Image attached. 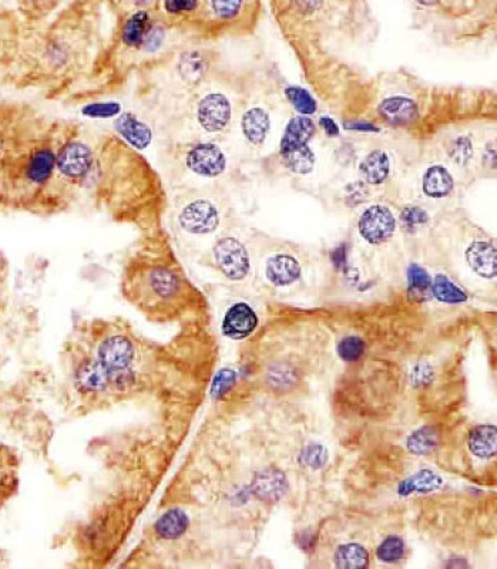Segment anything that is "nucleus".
Wrapping results in <instances>:
<instances>
[{
    "label": "nucleus",
    "mask_w": 497,
    "mask_h": 569,
    "mask_svg": "<svg viewBox=\"0 0 497 569\" xmlns=\"http://www.w3.org/2000/svg\"><path fill=\"white\" fill-rule=\"evenodd\" d=\"M81 205L141 232L162 227L167 198L160 175L141 151L113 131L78 121L60 148L35 217H56Z\"/></svg>",
    "instance_id": "1"
},
{
    "label": "nucleus",
    "mask_w": 497,
    "mask_h": 569,
    "mask_svg": "<svg viewBox=\"0 0 497 569\" xmlns=\"http://www.w3.org/2000/svg\"><path fill=\"white\" fill-rule=\"evenodd\" d=\"M103 0H72L42 23L0 7V83L64 98L90 76L105 45Z\"/></svg>",
    "instance_id": "2"
},
{
    "label": "nucleus",
    "mask_w": 497,
    "mask_h": 569,
    "mask_svg": "<svg viewBox=\"0 0 497 569\" xmlns=\"http://www.w3.org/2000/svg\"><path fill=\"white\" fill-rule=\"evenodd\" d=\"M177 32L156 9L114 19L88 80L62 105L79 107L123 95L137 74L170 53Z\"/></svg>",
    "instance_id": "3"
},
{
    "label": "nucleus",
    "mask_w": 497,
    "mask_h": 569,
    "mask_svg": "<svg viewBox=\"0 0 497 569\" xmlns=\"http://www.w3.org/2000/svg\"><path fill=\"white\" fill-rule=\"evenodd\" d=\"M76 124L46 114L32 130L0 175V211L35 215L55 174L60 148Z\"/></svg>",
    "instance_id": "4"
},
{
    "label": "nucleus",
    "mask_w": 497,
    "mask_h": 569,
    "mask_svg": "<svg viewBox=\"0 0 497 569\" xmlns=\"http://www.w3.org/2000/svg\"><path fill=\"white\" fill-rule=\"evenodd\" d=\"M261 0H200L197 30L204 33L247 32L256 25Z\"/></svg>",
    "instance_id": "5"
},
{
    "label": "nucleus",
    "mask_w": 497,
    "mask_h": 569,
    "mask_svg": "<svg viewBox=\"0 0 497 569\" xmlns=\"http://www.w3.org/2000/svg\"><path fill=\"white\" fill-rule=\"evenodd\" d=\"M46 114L32 103L0 100V175Z\"/></svg>",
    "instance_id": "6"
},
{
    "label": "nucleus",
    "mask_w": 497,
    "mask_h": 569,
    "mask_svg": "<svg viewBox=\"0 0 497 569\" xmlns=\"http://www.w3.org/2000/svg\"><path fill=\"white\" fill-rule=\"evenodd\" d=\"M316 133V126L305 115L288 122L281 140L280 155L285 167L297 174H308L314 168L316 157L308 147V141Z\"/></svg>",
    "instance_id": "7"
},
{
    "label": "nucleus",
    "mask_w": 497,
    "mask_h": 569,
    "mask_svg": "<svg viewBox=\"0 0 497 569\" xmlns=\"http://www.w3.org/2000/svg\"><path fill=\"white\" fill-rule=\"evenodd\" d=\"M139 107L124 109L123 105H117L116 113L113 114L112 131L120 138H123L127 144L136 150H147L155 140V129L151 124L153 113L146 109L141 103L137 102Z\"/></svg>",
    "instance_id": "8"
},
{
    "label": "nucleus",
    "mask_w": 497,
    "mask_h": 569,
    "mask_svg": "<svg viewBox=\"0 0 497 569\" xmlns=\"http://www.w3.org/2000/svg\"><path fill=\"white\" fill-rule=\"evenodd\" d=\"M175 224L187 235H211L220 227L221 213L210 198L190 199L175 211Z\"/></svg>",
    "instance_id": "9"
},
{
    "label": "nucleus",
    "mask_w": 497,
    "mask_h": 569,
    "mask_svg": "<svg viewBox=\"0 0 497 569\" xmlns=\"http://www.w3.org/2000/svg\"><path fill=\"white\" fill-rule=\"evenodd\" d=\"M196 120L204 133H224L232 120V100L221 91L206 93L197 103Z\"/></svg>",
    "instance_id": "10"
},
{
    "label": "nucleus",
    "mask_w": 497,
    "mask_h": 569,
    "mask_svg": "<svg viewBox=\"0 0 497 569\" xmlns=\"http://www.w3.org/2000/svg\"><path fill=\"white\" fill-rule=\"evenodd\" d=\"M215 266L225 278L232 280H246L249 272V254L246 245L235 237H223L213 248Z\"/></svg>",
    "instance_id": "11"
},
{
    "label": "nucleus",
    "mask_w": 497,
    "mask_h": 569,
    "mask_svg": "<svg viewBox=\"0 0 497 569\" xmlns=\"http://www.w3.org/2000/svg\"><path fill=\"white\" fill-rule=\"evenodd\" d=\"M187 170L203 179H218L227 172L228 158L213 141L196 143L184 154Z\"/></svg>",
    "instance_id": "12"
},
{
    "label": "nucleus",
    "mask_w": 497,
    "mask_h": 569,
    "mask_svg": "<svg viewBox=\"0 0 497 569\" xmlns=\"http://www.w3.org/2000/svg\"><path fill=\"white\" fill-rule=\"evenodd\" d=\"M395 217L386 206H371L359 220V232L371 244L388 241L395 232Z\"/></svg>",
    "instance_id": "13"
},
{
    "label": "nucleus",
    "mask_w": 497,
    "mask_h": 569,
    "mask_svg": "<svg viewBox=\"0 0 497 569\" xmlns=\"http://www.w3.org/2000/svg\"><path fill=\"white\" fill-rule=\"evenodd\" d=\"M156 11L177 30L194 29L200 18V0H162Z\"/></svg>",
    "instance_id": "14"
},
{
    "label": "nucleus",
    "mask_w": 497,
    "mask_h": 569,
    "mask_svg": "<svg viewBox=\"0 0 497 569\" xmlns=\"http://www.w3.org/2000/svg\"><path fill=\"white\" fill-rule=\"evenodd\" d=\"M258 325V318L252 307L244 302L232 305L223 321V333L230 339H246Z\"/></svg>",
    "instance_id": "15"
},
{
    "label": "nucleus",
    "mask_w": 497,
    "mask_h": 569,
    "mask_svg": "<svg viewBox=\"0 0 497 569\" xmlns=\"http://www.w3.org/2000/svg\"><path fill=\"white\" fill-rule=\"evenodd\" d=\"M251 489L257 498L263 499L266 503H274L287 491V477L277 468H265L263 472L257 473L252 480Z\"/></svg>",
    "instance_id": "16"
},
{
    "label": "nucleus",
    "mask_w": 497,
    "mask_h": 569,
    "mask_svg": "<svg viewBox=\"0 0 497 569\" xmlns=\"http://www.w3.org/2000/svg\"><path fill=\"white\" fill-rule=\"evenodd\" d=\"M67 0H12V9L29 23H42L49 21Z\"/></svg>",
    "instance_id": "17"
},
{
    "label": "nucleus",
    "mask_w": 497,
    "mask_h": 569,
    "mask_svg": "<svg viewBox=\"0 0 497 569\" xmlns=\"http://www.w3.org/2000/svg\"><path fill=\"white\" fill-rule=\"evenodd\" d=\"M270 129V115L261 107H252L242 114V136L254 147H261L265 143Z\"/></svg>",
    "instance_id": "18"
},
{
    "label": "nucleus",
    "mask_w": 497,
    "mask_h": 569,
    "mask_svg": "<svg viewBox=\"0 0 497 569\" xmlns=\"http://www.w3.org/2000/svg\"><path fill=\"white\" fill-rule=\"evenodd\" d=\"M466 259L470 268L487 280L494 278L497 273L496 248L489 242L476 241L466 251Z\"/></svg>",
    "instance_id": "19"
},
{
    "label": "nucleus",
    "mask_w": 497,
    "mask_h": 569,
    "mask_svg": "<svg viewBox=\"0 0 497 569\" xmlns=\"http://www.w3.org/2000/svg\"><path fill=\"white\" fill-rule=\"evenodd\" d=\"M379 114L382 119L388 121L393 126H407L417 121V105L407 97H392L386 98L385 102H382L379 105Z\"/></svg>",
    "instance_id": "20"
},
{
    "label": "nucleus",
    "mask_w": 497,
    "mask_h": 569,
    "mask_svg": "<svg viewBox=\"0 0 497 569\" xmlns=\"http://www.w3.org/2000/svg\"><path fill=\"white\" fill-rule=\"evenodd\" d=\"M266 280L275 287H287L301 275V266L290 255L271 256L265 265Z\"/></svg>",
    "instance_id": "21"
},
{
    "label": "nucleus",
    "mask_w": 497,
    "mask_h": 569,
    "mask_svg": "<svg viewBox=\"0 0 497 569\" xmlns=\"http://www.w3.org/2000/svg\"><path fill=\"white\" fill-rule=\"evenodd\" d=\"M190 520L181 510H170L156 521L155 531L160 540H179L189 530Z\"/></svg>",
    "instance_id": "22"
},
{
    "label": "nucleus",
    "mask_w": 497,
    "mask_h": 569,
    "mask_svg": "<svg viewBox=\"0 0 497 569\" xmlns=\"http://www.w3.org/2000/svg\"><path fill=\"white\" fill-rule=\"evenodd\" d=\"M469 448L473 455L479 458H492L496 456L497 430L496 426H477L470 431Z\"/></svg>",
    "instance_id": "23"
},
{
    "label": "nucleus",
    "mask_w": 497,
    "mask_h": 569,
    "mask_svg": "<svg viewBox=\"0 0 497 569\" xmlns=\"http://www.w3.org/2000/svg\"><path fill=\"white\" fill-rule=\"evenodd\" d=\"M453 189L452 175L442 165L429 167L424 175V191L432 198H443Z\"/></svg>",
    "instance_id": "24"
},
{
    "label": "nucleus",
    "mask_w": 497,
    "mask_h": 569,
    "mask_svg": "<svg viewBox=\"0 0 497 569\" xmlns=\"http://www.w3.org/2000/svg\"><path fill=\"white\" fill-rule=\"evenodd\" d=\"M361 172L369 184L378 186V184L385 182L389 172H391V161H389L388 154L379 150L372 151L368 157L362 161Z\"/></svg>",
    "instance_id": "25"
},
{
    "label": "nucleus",
    "mask_w": 497,
    "mask_h": 569,
    "mask_svg": "<svg viewBox=\"0 0 497 569\" xmlns=\"http://www.w3.org/2000/svg\"><path fill=\"white\" fill-rule=\"evenodd\" d=\"M442 479L429 470H420L409 479L403 480L398 489L400 496L407 497L412 493H432L442 486Z\"/></svg>",
    "instance_id": "26"
},
{
    "label": "nucleus",
    "mask_w": 497,
    "mask_h": 569,
    "mask_svg": "<svg viewBox=\"0 0 497 569\" xmlns=\"http://www.w3.org/2000/svg\"><path fill=\"white\" fill-rule=\"evenodd\" d=\"M335 564L341 569L366 568L369 565V554L361 545H341L335 554Z\"/></svg>",
    "instance_id": "27"
},
{
    "label": "nucleus",
    "mask_w": 497,
    "mask_h": 569,
    "mask_svg": "<svg viewBox=\"0 0 497 569\" xmlns=\"http://www.w3.org/2000/svg\"><path fill=\"white\" fill-rule=\"evenodd\" d=\"M439 443L438 430L434 427L426 426L417 430L415 433L410 434L408 439L407 446L410 453L414 455H425L434 450Z\"/></svg>",
    "instance_id": "28"
},
{
    "label": "nucleus",
    "mask_w": 497,
    "mask_h": 569,
    "mask_svg": "<svg viewBox=\"0 0 497 569\" xmlns=\"http://www.w3.org/2000/svg\"><path fill=\"white\" fill-rule=\"evenodd\" d=\"M114 19L140 11H155L162 0H103Z\"/></svg>",
    "instance_id": "29"
},
{
    "label": "nucleus",
    "mask_w": 497,
    "mask_h": 569,
    "mask_svg": "<svg viewBox=\"0 0 497 569\" xmlns=\"http://www.w3.org/2000/svg\"><path fill=\"white\" fill-rule=\"evenodd\" d=\"M434 295L438 301L445 302V304H462L468 299L465 292L456 287L455 283L451 282L445 275H438L434 278Z\"/></svg>",
    "instance_id": "30"
},
{
    "label": "nucleus",
    "mask_w": 497,
    "mask_h": 569,
    "mask_svg": "<svg viewBox=\"0 0 497 569\" xmlns=\"http://www.w3.org/2000/svg\"><path fill=\"white\" fill-rule=\"evenodd\" d=\"M285 96H287L291 105H294L299 114L309 115L316 113V100L312 98V96L305 88H288L285 90Z\"/></svg>",
    "instance_id": "31"
},
{
    "label": "nucleus",
    "mask_w": 497,
    "mask_h": 569,
    "mask_svg": "<svg viewBox=\"0 0 497 569\" xmlns=\"http://www.w3.org/2000/svg\"><path fill=\"white\" fill-rule=\"evenodd\" d=\"M328 450H326L321 444H309L304 450L301 451L299 456V463L304 467L312 468V470H319V468L325 467L328 463Z\"/></svg>",
    "instance_id": "32"
},
{
    "label": "nucleus",
    "mask_w": 497,
    "mask_h": 569,
    "mask_svg": "<svg viewBox=\"0 0 497 569\" xmlns=\"http://www.w3.org/2000/svg\"><path fill=\"white\" fill-rule=\"evenodd\" d=\"M405 544L400 537H389L379 545L376 556L383 563H396L403 558Z\"/></svg>",
    "instance_id": "33"
},
{
    "label": "nucleus",
    "mask_w": 497,
    "mask_h": 569,
    "mask_svg": "<svg viewBox=\"0 0 497 569\" xmlns=\"http://www.w3.org/2000/svg\"><path fill=\"white\" fill-rule=\"evenodd\" d=\"M336 350H338L341 359L345 360V362H357L364 355L365 343L357 336H348L345 339L341 340Z\"/></svg>",
    "instance_id": "34"
},
{
    "label": "nucleus",
    "mask_w": 497,
    "mask_h": 569,
    "mask_svg": "<svg viewBox=\"0 0 497 569\" xmlns=\"http://www.w3.org/2000/svg\"><path fill=\"white\" fill-rule=\"evenodd\" d=\"M235 381H237V374L232 369H223L218 372L217 376L214 379L213 389H211V395L214 398L224 397L228 391L234 388Z\"/></svg>",
    "instance_id": "35"
},
{
    "label": "nucleus",
    "mask_w": 497,
    "mask_h": 569,
    "mask_svg": "<svg viewBox=\"0 0 497 569\" xmlns=\"http://www.w3.org/2000/svg\"><path fill=\"white\" fill-rule=\"evenodd\" d=\"M400 221L407 230H417V228L427 224L429 217H427L426 211L422 210L419 206H407L400 213Z\"/></svg>",
    "instance_id": "36"
},
{
    "label": "nucleus",
    "mask_w": 497,
    "mask_h": 569,
    "mask_svg": "<svg viewBox=\"0 0 497 569\" xmlns=\"http://www.w3.org/2000/svg\"><path fill=\"white\" fill-rule=\"evenodd\" d=\"M408 278H409V287L412 290L422 292V290H427L431 287V276L419 265L409 266Z\"/></svg>",
    "instance_id": "37"
},
{
    "label": "nucleus",
    "mask_w": 497,
    "mask_h": 569,
    "mask_svg": "<svg viewBox=\"0 0 497 569\" xmlns=\"http://www.w3.org/2000/svg\"><path fill=\"white\" fill-rule=\"evenodd\" d=\"M455 151H452V157L458 163H466L472 155V146L468 138H459L455 144H453Z\"/></svg>",
    "instance_id": "38"
},
{
    "label": "nucleus",
    "mask_w": 497,
    "mask_h": 569,
    "mask_svg": "<svg viewBox=\"0 0 497 569\" xmlns=\"http://www.w3.org/2000/svg\"><path fill=\"white\" fill-rule=\"evenodd\" d=\"M345 129L364 131V133H376V131H379L378 127L374 126L371 122L365 121L345 122Z\"/></svg>",
    "instance_id": "39"
},
{
    "label": "nucleus",
    "mask_w": 497,
    "mask_h": 569,
    "mask_svg": "<svg viewBox=\"0 0 497 569\" xmlns=\"http://www.w3.org/2000/svg\"><path fill=\"white\" fill-rule=\"evenodd\" d=\"M319 124L323 126L324 131H325L328 136L336 137L340 134V127L333 121L330 117H323V119L319 120Z\"/></svg>",
    "instance_id": "40"
},
{
    "label": "nucleus",
    "mask_w": 497,
    "mask_h": 569,
    "mask_svg": "<svg viewBox=\"0 0 497 569\" xmlns=\"http://www.w3.org/2000/svg\"><path fill=\"white\" fill-rule=\"evenodd\" d=\"M331 256H333V265L338 269L343 268L347 264V249L343 245H341L340 248H336Z\"/></svg>",
    "instance_id": "41"
},
{
    "label": "nucleus",
    "mask_w": 497,
    "mask_h": 569,
    "mask_svg": "<svg viewBox=\"0 0 497 569\" xmlns=\"http://www.w3.org/2000/svg\"><path fill=\"white\" fill-rule=\"evenodd\" d=\"M0 482H2V472H0Z\"/></svg>",
    "instance_id": "42"
}]
</instances>
